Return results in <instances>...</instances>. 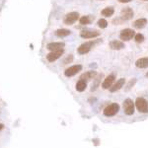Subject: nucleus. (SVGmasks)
<instances>
[{
	"label": "nucleus",
	"instance_id": "nucleus-1",
	"mask_svg": "<svg viewBox=\"0 0 148 148\" xmlns=\"http://www.w3.org/2000/svg\"><path fill=\"white\" fill-rule=\"evenodd\" d=\"M99 42H102V40H89V42H83L81 46L77 49V52L79 54H86L88 53L91 49Z\"/></svg>",
	"mask_w": 148,
	"mask_h": 148
},
{
	"label": "nucleus",
	"instance_id": "nucleus-2",
	"mask_svg": "<svg viewBox=\"0 0 148 148\" xmlns=\"http://www.w3.org/2000/svg\"><path fill=\"white\" fill-rule=\"evenodd\" d=\"M135 107L138 110L139 113L142 114H148V102L144 98L138 97L135 101Z\"/></svg>",
	"mask_w": 148,
	"mask_h": 148
},
{
	"label": "nucleus",
	"instance_id": "nucleus-3",
	"mask_svg": "<svg viewBox=\"0 0 148 148\" xmlns=\"http://www.w3.org/2000/svg\"><path fill=\"white\" fill-rule=\"evenodd\" d=\"M119 111H120V105L118 103H113V104H110L109 106H107L103 113L106 116H113L118 114Z\"/></svg>",
	"mask_w": 148,
	"mask_h": 148
},
{
	"label": "nucleus",
	"instance_id": "nucleus-4",
	"mask_svg": "<svg viewBox=\"0 0 148 148\" xmlns=\"http://www.w3.org/2000/svg\"><path fill=\"white\" fill-rule=\"evenodd\" d=\"M134 36H135V32L132 29L126 28L121 31L120 39L121 40H123V42H127V40H130L132 38H134Z\"/></svg>",
	"mask_w": 148,
	"mask_h": 148
},
{
	"label": "nucleus",
	"instance_id": "nucleus-5",
	"mask_svg": "<svg viewBox=\"0 0 148 148\" xmlns=\"http://www.w3.org/2000/svg\"><path fill=\"white\" fill-rule=\"evenodd\" d=\"M123 112L126 116H131L134 113V103L130 98L125 99L123 102Z\"/></svg>",
	"mask_w": 148,
	"mask_h": 148
},
{
	"label": "nucleus",
	"instance_id": "nucleus-6",
	"mask_svg": "<svg viewBox=\"0 0 148 148\" xmlns=\"http://www.w3.org/2000/svg\"><path fill=\"white\" fill-rule=\"evenodd\" d=\"M78 19H79V13L78 12H70V13L65 15V17L63 19V23L65 25H73Z\"/></svg>",
	"mask_w": 148,
	"mask_h": 148
},
{
	"label": "nucleus",
	"instance_id": "nucleus-7",
	"mask_svg": "<svg viewBox=\"0 0 148 148\" xmlns=\"http://www.w3.org/2000/svg\"><path fill=\"white\" fill-rule=\"evenodd\" d=\"M101 35V32L97 30H83L82 32L80 33V37L83 38V39H94V38H97Z\"/></svg>",
	"mask_w": 148,
	"mask_h": 148
},
{
	"label": "nucleus",
	"instance_id": "nucleus-8",
	"mask_svg": "<svg viewBox=\"0 0 148 148\" xmlns=\"http://www.w3.org/2000/svg\"><path fill=\"white\" fill-rule=\"evenodd\" d=\"M81 70H82V65H81V64L69 66V67L67 69H65V71H64V75H65L66 77H72V76L76 75L77 73H79Z\"/></svg>",
	"mask_w": 148,
	"mask_h": 148
},
{
	"label": "nucleus",
	"instance_id": "nucleus-9",
	"mask_svg": "<svg viewBox=\"0 0 148 148\" xmlns=\"http://www.w3.org/2000/svg\"><path fill=\"white\" fill-rule=\"evenodd\" d=\"M133 10L130 8V7H125V8H123L121 11V18L123 19V21H128L131 20L133 18Z\"/></svg>",
	"mask_w": 148,
	"mask_h": 148
},
{
	"label": "nucleus",
	"instance_id": "nucleus-10",
	"mask_svg": "<svg viewBox=\"0 0 148 148\" xmlns=\"http://www.w3.org/2000/svg\"><path fill=\"white\" fill-rule=\"evenodd\" d=\"M64 52V49H58V51H51L49 53L47 54V61H49V62H53V61H56V59H58L59 57L63 54Z\"/></svg>",
	"mask_w": 148,
	"mask_h": 148
},
{
	"label": "nucleus",
	"instance_id": "nucleus-11",
	"mask_svg": "<svg viewBox=\"0 0 148 148\" xmlns=\"http://www.w3.org/2000/svg\"><path fill=\"white\" fill-rule=\"evenodd\" d=\"M114 79H116V75H114V74H111V75L107 76L102 83L103 89H110V88L113 86V83L114 82Z\"/></svg>",
	"mask_w": 148,
	"mask_h": 148
},
{
	"label": "nucleus",
	"instance_id": "nucleus-12",
	"mask_svg": "<svg viewBox=\"0 0 148 148\" xmlns=\"http://www.w3.org/2000/svg\"><path fill=\"white\" fill-rule=\"evenodd\" d=\"M65 47V44L61 42H49V44L47 45V49L51 51H58V49H62L63 47Z\"/></svg>",
	"mask_w": 148,
	"mask_h": 148
},
{
	"label": "nucleus",
	"instance_id": "nucleus-13",
	"mask_svg": "<svg viewBox=\"0 0 148 148\" xmlns=\"http://www.w3.org/2000/svg\"><path fill=\"white\" fill-rule=\"evenodd\" d=\"M110 47H111L113 51H121V49H125V42H121V40H111L109 44Z\"/></svg>",
	"mask_w": 148,
	"mask_h": 148
},
{
	"label": "nucleus",
	"instance_id": "nucleus-14",
	"mask_svg": "<svg viewBox=\"0 0 148 148\" xmlns=\"http://www.w3.org/2000/svg\"><path fill=\"white\" fill-rule=\"evenodd\" d=\"M125 78H121V79H119L116 81V83H114V84L112 86L111 88H110V91L111 92H116L119 91L120 89L123 87V85H125Z\"/></svg>",
	"mask_w": 148,
	"mask_h": 148
},
{
	"label": "nucleus",
	"instance_id": "nucleus-15",
	"mask_svg": "<svg viewBox=\"0 0 148 148\" xmlns=\"http://www.w3.org/2000/svg\"><path fill=\"white\" fill-rule=\"evenodd\" d=\"M135 66L137 68L144 69L148 67V57H141L135 61Z\"/></svg>",
	"mask_w": 148,
	"mask_h": 148
},
{
	"label": "nucleus",
	"instance_id": "nucleus-16",
	"mask_svg": "<svg viewBox=\"0 0 148 148\" xmlns=\"http://www.w3.org/2000/svg\"><path fill=\"white\" fill-rule=\"evenodd\" d=\"M97 75V72L95 70H90V71H87V72L83 73L82 75L80 76V79H83L85 81H88V80H91V79H94Z\"/></svg>",
	"mask_w": 148,
	"mask_h": 148
},
{
	"label": "nucleus",
	"instance_id": "nucleus-17",
	"mask_svg": "<svg viewBox=\"0 0 148 148\" xmlns=\"http://www.w3.org/2000/svg\"><path fill=\"white\" fill-rule=\"evenodd\" d=\"M147 25V19L146 18H139L133 22V27L135 29H143Z\"/></svg>",
	"mask_w": 148,
	"mask_h": 148
},
{
	"label": "nucleus",
	"instance_id": "nucleus-18",
	"mask_svg": "<svg viewBox=\"0 0 148 148\" xmlns=\"http://www.w3.org/2000/svg\"><path fill=\"white\" fill-rule=\"evenodd\" d=\"M114 13V8L113 6L106 7V8H104L101 11V15L106 18H109V17H111V16H113Z\"/></svg>",
	"mask_w": 148,
	"mask_h": 148
},
{
	"label": "nucleus",
	"instance_id": "nucleus-19",
	"mask_svg": "<svg viewBox=\"0 0 148 148\" xmlns=\"http://www.w3.org/2000/svg\"><path fill=\"white\" fill-rule=\"evenodd\" d=\"M76 91L78 92H83L86 90V88H87V81L83 80V79H79L78 80V82L76 83Z\"/></svg>",
	"mask_w": 148,
	"mask_h": 148
},
{
	"label": "nucleus",
	"instance_id": "nucleus-20",
	"mask_svg": "<svg viewBox=\"0 0 148 148\" xmlns=\"http://www.w3.org/2000/svg\"><path fill=\"white\" fill-rule=\"evenodd\" d=\"M93 20H94V16L86 15V16H82V17L79 19V23L81 24V25L85 26V25H89V24H91Z\"/></svg>",
	"mask_w": 148,
	"mask_h": 148
},
{
	"label": "nucleus",
	"instance_id": "nucleus-21",
	"mask_svg": "<svg viewBox=\"0 0 148 148\" xmlns=\"http://www.w3.org/2000/svg\"><path fill=\"white\" fill-rule=\"evenodd\" d=\"M70 34H71V31L67 30V29H58V30L56 31V35L59 38L67 37Z\"/></svg>",
	"mask_w": 148,
	"mask_h": 148
},
{
	"label": "nucleus",
	"instance_id": "nucleus-22",
	"mask_svg": "<svg viewBox=\"0 0 148 148\" xmlns=\"http://www.w3.org/2000/svg\"><path fill=\"white\" fill-rule=\"evenodd\" d=\"M134 40L135 42H137V44H141V42H144V36L142 34H135L134 36Z\"/></svg>",
	"mask_w": 148,
	"mask_h": 148
},
{
	"label": "nucleus",
	"instance_id": "nucleus-23",
	"mask_svg": "<svg viewBox=\"0 0 148 148\" xmlns=\"http://www.w3.org/2000/svg\"><path fill=\"white\" fill-rule=\"evenodd\" d=\"M98 26L101 29H105L108 27V22H107V20H105V19H100V20L98 21Z\"/></svg>",
	"mask_w": 148,
	"mask_h": 148
},
{
	"label": "nucleus",
	"instance_id": "nucleus-24",
	"mask_svg": "<svg viewBox=\"0 0 148 148\" xmlns=\"http://www.w3.org/2000/svg\"><path fill=\"white\" fill-rule=\"evenodd\" d=\"M135 82H136V79H135V78H133L132 80H130V83H128L127 86H126V89H125L126 91H128L130 89H131V88L133 87V85L135 84Z\"/></svg>",
	"mask_w": 148,
	"mask_h": 148
},
{
	"label": "nucleus",
	"instance_id": "nucleus-25",
	"mask_svg": "<svg viewBox=\"0 0 148 148\" xmlns=\"http://www.w3.org/2000/svg\"><path fill=\"white\" fill-rule=\"evenodd\" d=\"M72 60H73V56H72V54H70V56H69L67 58H66L65 60H64V64H67L69 62H71Z\"/></svg>",
	"mask_w": 148,
	"mask_h": 148
},
{
	"label": "nucleus",
	"instance_id": "nucleus-26",
	"mask_svg": "<svg viewBox=\"0 0 148 148\" xmlns=\"http://www.w3.org/2000/svg\"><path fill=\"white\" fill-rule=\"evenodd\" d=\"M130 1H132V0H119V2H121V3H128Z\"/></svg>",
	"mask_w": 148,
	"mask_h": 148
},
{
	"label": "nucleus",
	"instance_id": "nucleus-27",
	"mask_svg": "<svg viewBox=\"0 0 148 148\" xmlns=\"http://www.w3.org/2000/svg\"><path fill=\"white\" fill-rule=\"evenodd\" d=\"M4 128V125L3 123H0V130H2Z\"/></svg>",
	"mask_w": 148,
	"mask_h": 148
},
{
	"label": "nucleus",
	"instance_id": "nucleus-28",
	"mask_svg": "<svg viewBox=\"0 0 148 148\" xmlns=\"http://www.w3.org/2000/svg\"><path fill=\"white\" fill-rule=\"evenodd\" d=\"M145 76H146V77H147V78H148V72H147V73H146V75H145Z\"/></svg>",
	"mask_w": 148,
	"mask_h": 148
},
{
	"label": "nucleus",
	"instance_id": "nucleus-29",
	"mask_svg": "<svg viewBox=\"0 0 148 148\" xmlns=\"http://www.w3.org/2000/svg\"><path fill=\"white\" fill-rule=\"evenodd\" d=\"M142 1H148V0H142Z\"/></svg>",
	"mask_w": 148,
	"mask_h": 148
}]
</instances>
